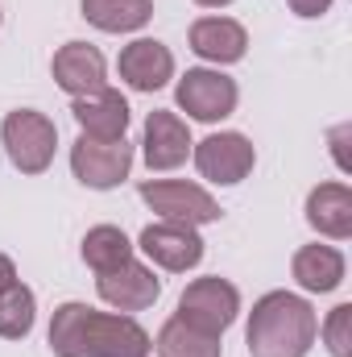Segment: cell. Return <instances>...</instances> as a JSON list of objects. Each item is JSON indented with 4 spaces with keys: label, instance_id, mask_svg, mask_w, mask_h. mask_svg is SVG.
Returning a JSON list of instances; mask_svg holds the SVG:
<instances>
[{
    "label": "cell",
    "instance_id": "6",
    "mask_svg": "<svg viewBox=\"0 0 352 357\" xmlns=\"http://www.w3.org/2000/svg\"><path fill=\"white\" fill-rule=\"evenodd\" d=\"M178 108L203 125H216L224 116L237 112V100H241V88L237 79H228L224 71H211V67H191L175 88Z\"/></svg>",
    "mask_w": 352,
    "mask_h": 357
},
{
    "label": "cell",
    "instance_id": "18",
    "mask_svg": "<svg viewBox=\"0 0 352 357\" xmlns=\"http://www.w3.org/2000/svg\"><path fill=\"white\" fill-rule=\"evenodd\" d=\"M79 8L104 33H133L154 17V0H83Z\"/></svg>",
    "mask_w": 352,
    "mask_h": 357
},
{
    "label": "cell",
    "instance_id": "25",
    "mask_svg": "<svg viewBox=\"0 0 352 357\" xmlns=\"http://www.w3.org/2000/svg\"><path fill=\"white\" fill-rule=\"evenodd\" d=\"M199 8H224V4H232V0H195Z\"/></svg>",
    "mask_w": 352,
    "mask_h": 357
},
{
    "label": "cell",
    "instance_id": "3",
    "mask_svg": "<svg viewBox=\"0 0 352 357\" xmlns=\"http://www.w3.org/2000/svg\"><path fill=\"white\" fill-rule=\"evenodd\" d=\"M0 142L8 150V162L21 175H42L54 162V146H58V129L46 112L38 108H17L0 121Z\"/></svg>",
    "mask_w": 352,
    "mask_h": 357
},
{
    "label": "cell",
    "instance_id": "5",
    "mask_svg": "<svg viewBox=\"0 0 352 357\" xmlns=\"http://www.w3.org/2000/svg\"><path fill=\"white\" fill-rule=\"evenodd\" d=\"M141 199L162 216V220H178V225H216L224 212L216 204V195L199 183H182V178H145L141 183Z\"/></svg>",
    "mask_w": 352,
    "mask_h": 357
},
{
    "label": "cell",
    "instance_id": "21",
    "mask_svg": "<svg viewBox=\"0 0 352 357\" xmlns=\"http://www.w3.org/2000/svg\"><path fill=\"white\" fill-rule=\"evenodd\" d=\"M38 320V299L25 282H8L0 291V337L4 341H25Z\"/></svg>",
    "mask_w": 352,
    "mask_h": 357
},
{
    "label": "cell",
    "instance_id": "11",
    "mask_svg": "<svg viewBox=\"0 0 352 357\" xmlns=\"http://www.w3.org/2000/svg\"><path fill=\"white\" fill-rule=\"evenodd\" d=\"M141 154H145V167L150 171H175L191 158V129L186 121L170 112V108H154L145 116V137H141Z\"/></svg>",
    "mask_w": 352,
    "mask_h": 357
},
{
    "label": "cell",
    "instance_id": "9",
    "mask_svg": "<svg viewBox=\"0 0 352 357\" xmlns=\"http://www.w3.org/2000/svg\"><path fill=\"white\" fill-rule=\"evenodd\" d=\"M137 250L154 262V266L170 270V274H186L203 262V237L191 229V225H178V220H158V225H145L141 237H137Z\"/></svg>",
    "mask_w": 352,
    "mask_h": 357
},
{
    "label": "cell",
    "instance_id": "13",
    "mask_svg": "<svg viewBox=\"0 0 352 357\" xmlns=\"http://www.w3.org/2000/svg\"><path fill=\"white\" fill-rule=\"evenodd\" d=\"M116 71L133 91H158L175 79V54L158 38H137L120 50Z\"/></svg>",
    "mask_w": 352,
    "mask_h": 357
},
{
    "label": "cell",
    "instance_id": "12",
    "mask_svg": "<svg viewBox=\"0 0 352 357\" xmlns=\"http://www.w3.org/2000/svg\"><path fill=\"white\" fill-rule=\"evenodd\" d=\"M50 75H54V84L67 91L71 100H79V96H91V91L104 88L108 63H104V54H99L91 42H67V46L54 50Z\"/></svg>",
    "mask_w": 352,
    "mask_h": 357
},
{
    "label": "cell",
    "instance_id": "22",
    "mask_svg": "<svg viewBox=\"0 0 352 357\" xmlns=\"http://www.w3.org/2000/svg\"><path fill=\"white\" fill-rule=\"evenodd\" d=\"M323 345L332 357H349V337H352V303H340L332 307V316L323 320Z\"/></svg>",
    "mask_w": 352,
    "mask_h": 357
},
{
    "label": "cell",
    "instance_id": "17",
    "mask_svg": "<svg viewBox=\"0 0 352 357\" xmlns=\"http://www.w3.org/2000/svg\"><path fill=\"white\" fill-rule=\"evenodd\" d=\"M344 254L336 250V245H303V250H294V258H290V274H294V282L303 287V291H311V295H328V291H336L340 282H344Z\"/></svg>",
    "mask_w": 352,
    "mask_h": 357
},
{
    "label": "cell",
    "instance_id": "14",
    "mask_svg": "<svg viewBox=\"0 0 352 357\" xmlns=\"http://www.w3.org/2000/svg\"><path fill=\"white\" fill-rule=\"evenodd\" d=\"M71 116L79 121L83 137L116 142V137H125V129H129V100H125L116 88L104 84V88L91 91V96L71 100Z\"/></svg>",
    "mask_w": 352,
    "mask_h": 357
},
{
    "label": "cell",
    "instance_id": "1",
    "mask_svg": "<svg viewBox=\"0 0 352 357\" xmlns=\"http://www.w3.org/2000/svg\"><path fill=\"white\" fill-rule=\"evenodd\" d=\"M54 357H150L154 337L129 312H95L88 303H63L50 320Z\"/></svg>",
    "mask_w": 352,
    "mask_h": 357
},
{
    "label": "cell",
    "instance_id": "7",
    "mask_svg": "<svg viewBox=\"0 0 352 357\" xmlns=\"http://www.w3.org/2000/svg\"><path fill=\"white\" fill-rule=\"evenodd\" d=\"M71 171L83 187H95V191H108L116 183H125L129 171H133V146L125 137L116 142H99V137H83L71 146Z\"/></svg>",
    "mask_w": 352,
    "mask_h": 357
},
{
    "label": "cell",
    "instance_id": "24",
    "mask_svg": "<svg viewBox=\"0 0 352 357\" xmlns=\"http://www.w3.org/2000/svg\"><path fill=\"white\" fill-rule=\"evenodd\" d=\"M8 282H17V266H13V258H8V254H0V291H4Z\"/></svg>",
    "mask_w": 352,
    "mask_h": 357
},
{
    "label": "cell",
    "instance_id": "4",
    "mask_svg": "<svg viewBox=\"0 0 352 357\" xmlns=\"http://www.w3.org/2000/svg\"><path fill=\"white\" fill-rule=\"evenodd\" d=\"M237 312H241V291H237L228 278L207 274V278H195V282L178 295L175 316L182 324L207 333V337H224V333L232 328Z\"/></svg>",
    "mask_w": 352,
    "mask_h": 357
},
{
    "label": "cell",
    "instance_id": "8",
    "mask_svg": "<svg viewBox=\"0 0 352 357\" xmlns=\"http://www.w3.org/2000/svg\"><path fill=\"white\" fill-rule=\"evenodd\" d=\"M191 158L199 167V175L207 183H220V187H232L257 167V150L245 133H211L203 142L191 146Z\"/></svg>",
    "mask_w": 352,
    "mask_h": 357
},
{
    "label": "cell",
    "instance_id": "16",
    "mask_svg": "<svg viewBox=\"0 0 352 357\" xmlns=\"http://www.w3.org/2000/svg\"><path fill=\"white\" fill-rule=\"evenodd\" d=\"M307 225L319 237L344 241L352 237V191L349 183H319L307 195Z\"/></svg>",
    "mask_w": 352,
    "mask_h": 357
},
{
    "label": "cell",
    "instance_id": "2",
    "mask_svg": "<svg viewBox=\"0 0 352 357\" xmlns=\"http://www.w3.org/2000/svg\"><path fill=\"white\" fill-rule=\"evenodd\" d=\"M315 337H319V316L294 291L262 295L245 328V345L253 357H307Z\"/></svg>",
    "mask_w": 352,
    "mask_h": 357
},
{
    "label": "cell",
    "instance_id": "19",
    "mask_svg": "<svg viewBox=\"0 0 352 357\" xmlns=\"http://www.w3.org/2000/svg\"><path fill=\"white\" fill-rule=\"evenodd\" d=\"M83 262L95 274H112V270H120L125 262H133V241L116 225H95V229H88V237H83Z\"/></svg>",
    "mask_w": 352,
    "mask_h": 357
},
{
    "label": "cell",
    "instance_id": "15",
    "mask_svg": "<svg viewBox=\"0 0 352 357\" xmlns=\"http://www.w3.org/2000/svg\"><path fill=\"white\" fill-rule=\"evenodd\" d=\"M186 42H191V50H195L199 59H207V63H216V67L241 63L245 50H249V33H245V25L232 21V17H199V21L191 25Z\"/></svg>",
    "mask_w": 352,
    "mask_h": 357
},
{
    "label": "cell",
    "instance_id": "23",
    "mask_svg": "<svg viewBox=\"0 0 352 357\" xmlns=\"http://www.w3.org/2000/svg\"><path fill=\"white\" fill-rule=\"evenodd\" d=\"M294 17H323L332 8V0H286Z\"/></svg>",
    "mask_w": 352,
    "mask_h": 357
},
{
    "label": "cell",
    "instance_id": "10",
    "mask_svg": "<svg viewBox=\"0 0 352 357\" xmlns=\"http://www.w3.org/2000/svg\"><path fill=\"white\" fill-rule=\"evenodd\" d=\"M95 291H99V299H104L108 307H116V312H145V307L158 303L162 278L145 266V262L133 258V262H125V266L112 270V274H95Z\"/></svg>",
    "mask_w": 352,
    "mask_h": 357
},
{
    "label": "cell",
    "instance_id": "20",
    "mask_svg": "<svg viewBox=\"0 0 352 357\" xmlns=\"http://www.w3.org/2000/svg\"><path fill=\"white\" fill-rule=\"evenodd\" d=\"M158 357H220V337H207L191 324H182L178 316H170L162 328H158V341H154Z\"/></svg>",
    "mask_w": 352,
    "mask_h": 357
}]
</instances>
